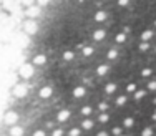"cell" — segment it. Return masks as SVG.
I'll use <instances>...</instances> for the list:
<instances>
[{
	"label": "cell",
	"instance_id": "37",
	"mask_svg": "<svg viewBox=\"0 0 156 136\" xmlns=\"http://www.w3.org/2000/svg\"><path fill=\"white\" fill-rule=\"evenodd\" d=\"M150 75H151V70H150V68L143 70V76H150Z\"/></svg>",
	"mask_w": 156,
	"mask_h": 136
},
{
	"label": "cell",
	"instance_id": "20",
	"mask_svg": "<svg viewBox=\"0 0 156 136\" xmlns=\"http://www.w3.org/2000/svg\"><path fill=\"white\" fill-rule=\"evenodd\" d=\"M141 136H153V130H151V128H144Z\"/></svg>",
	"mask_w": 156,
	"mask_h": 136
},
{
	"label": "cell",
	"instance_id": "32",
	"mask_svg": "<svg viewBox=\"0 0 156 136\" xmlns=\"http://www.w3.org/2000/svg\"><path fill=\"white\" fill-rule=\"evenodd\" d=\"M37 2H38V7H45V5H48L50 0H37Z\"/></svg>",
	"mask_w": 156,
	"mask_h": 136
},
{
	"label": "cell",
	"instance_id": "30",
	"mask_svg": "<svg viewBox=\"0 0 156 136\" xmlns=\"http://www.w3.org/2000/svg\"><path fill=\"white\" fill-rule=\"evenodd\" d=\"M123 124H125V126H126V128H129V126H133V118H126Z\"/></svg>",
	"mask_w": 156,
	"mask_h": 136
},
{
	"label": "cell",
	"instance_id": "4",
	"mask_svg": "<svg viewBox=\"0 0 156 136\" xmlns=\"http://www.w3.org/2000/svg\"><path fill=\"white\" fill-rule=\"evenodd\" d=\"M13 95L18 96V98L25 96V95H27V86H25L23 83H22V85H17L15 88H13Z\"/></svg>",
	"mask_w": 156,
	"mask_h": 136
},
{
	"label": "cell",
	"instance_id": "2",
	"mask_svg": "<svg viewBox=\"0 0 156 136\" xmlns=\"http://www.w3.org/2000/svg\"><path fill=\"white\" fill-rule=\"evenodd\" d=\"M3 121H5L7 124H10V126H13V124L18 121V115H17L15 111H9L5 115V118H3Z\"/></svg>",
	"mask_w": 156,
	"mask_h": 136
},
{
	"label": "cell",
	"instance_id": "41",
	"mask_svg": "<svg viewBox=\"0 0 156 136\" xmlns=\"http://www.w3.org/2000/svg\"><path fill=\"white\" fill-rule=\"evenodd\" d=\"M121 136H128V134H121Z\"/></svg>",
	"mask_w": 156,
	"mask_h": 136
},
{
	"label": "cell",
	"instance_id": "7",
	"mask_svg": "<svg viewBox=\"0 0 156 136\" xmlns=\"http://www.w3.org/2000/svg\"><path fill=\"white\" fill-rule=\"evenodd\" d=\"M68 118H70V111H66V110H62V111L58 113V121H60V123H65Z\"/></svg>",
	"mask_w": 156,
	"mask_h": 136
},
{
	"label": "cell",
	"instance_id": "19",
	"mask_svg": "<svg viewBox=\"0 0 156 136\" xmlns=\"http://www.w3.org/2000/svg\"><path fill=\"white\" fill-rule=\"evenodd\" d=\"M126 91H128V93H135V91H136V85H135V83H129V85L126 86Z\"/></svg>",
	"mask_w": 156,
	"mask_h": 136
},
{
	"label": "cell",
	"instance_id": "16",
	"mask_svg": "<svg viewBox=\"0 0 156 136\" xmlns=\"http://www.w3.org/2000/svg\"><path fill=\"white\" fill-rule=\"evenodd\" d=\"M106 71H108V67H106V65H100L98 70H96V73H98V75H105Z\"/></svg>",
	"mask_w": 156,
	"mask_h": 136
},
{
	"label": "cell",
	"instance_id": "33",
	"mask_svg": "<svg viewBox=\"0 0 156 136\" xmlns=\"http://www.w3.org/2000/svg\"><path fill=\"white\" fill-rule=\"evenodd\" d=\"M33 2H35V0H22V3H23V5H27V7H32Z\"/></svg>",
	"mask_w": 156,
	"mask_h": 136
},
{
	"label": "cell",
	"instance_id": "38",
	"mask_svg": "<svg viewBox=\"0 0 156 136\" xmlns=\"http://www.w3.org/2000/svg\"><path fill=\"white\" fill-rule=\"evenodd\" d=\"M51 136H62V130H55L53 133H51Z\"/></svg>",
	"mask_w": 156,
	"mask_h": 136
},
{
	"label": "cell",
	"instance_id": "6",
	"mask_svg": "<svg viewBox=\"0 0 156 136\" xmlns=\"http://www.w3.org/2000/svg\"><path fill=\"white\" fill-rule=\"evenodd\" d=\"M23 134V128L22 126H15L13 124L12 128H10V136H22Z\"/></svg>",
	"mask_w": 156,
	"mask_h": 136
},
{
	"label": "cell",
	"instance_id": "10",
	"mask_svg": "<svg viewBox=\"0 0 156 136\" xmlns=\"http://www.w3.org/2000/svg\"><path fill=\"white\" fill-rule=\"evenodd\" d=\"M115 91H116V85H115V83H108V85L105 86V93L106 95H113Z\"/></svg>",
	"mask_w": 156,
	"mask_h": 136
},
{
	"label": "cell",
	"instance_id": "25",
	"mask_svg": "<svg viewBox=\"0 0 156 136\" xmlns=\"http://www.w3.org/2000/svg\"><path fill=\"white\" fill-rule=\"evenodd\" d=\"M108 115H100V118H98V121L100 123H108Z\"/></svg>",
	"mask_w": 156,
	"mask_h": 136
},
{
	"label": "cell",
	"instance_id": "11",
	"mask_svg": "<svg viewBox=\"0 0 156 136\" xmlns=\"http://www.w3.org/2000/svg\"><path fill=\"white\" fill-rule=\"evenodd\" d=\"M103 38H105V30H96L93 33V40H96V42H100Z\"/></svg>",
	"mask_w": 156,
	"mask_h": 136
},
{
	"label": "cell",
	"instance_id": "24",
	"mask_svg": "<svg viewBox=\"0 0 156 136\" xmlns=\"http://www.w3.org/2000/svg\"><path fill=\"white\" fill-rule=\"evenodd\" d=\"M116 55H118V53H116V50H110V51H108V55H106V57H108L110 60H113V58H116Z\"/></svg>",
	"mask_w": 156,
	"mask_h": 136
},
{
	"label": "cell",
	"instance_id": "22",
	"mask_svg": "<svg viewBox=\"0 0 156 136\" xmlns=\"http://www.w3.org/2000/svg\"><path fill=\"white\" fill-rule=\"evenodd\" d=\"M80 134H81V130H78V128H73L70 131V136H80Z\"/></svg>",
	"mask_w": 156,
	"mask_h": 136
},
{
	"label": "cell",
	"instance_id": "12",
	"mask_svg": "<svg viewBox=\"0 0 156 136\" xmlns=\"http://www.w3.org/2000/svg\"><path fill=\"white\" fill-rule=\"evenodd\" d=\"M151 38H153V32H151V30L143 32V35H141V40H143V42H150Z\"/></svg>",
	"mask_w": 156,
	"mask_h": 136
},
{
	"label": "cell",
	"instance_id": "36",
	"mask_svg": "<svg viewBox=\"0 0 156 136\" xmlns=\"http://www.w3.org/2000/svg\"><path fill=\"white\" fill-rule=\"evenodd\" d=\"M128 2H129V0H118V5L125 7V5H128Z\"/></svg>",
	"mask_w": 156,
	"mask_h": 136
},
{
	"label": "cell",
	"instance_id": "42",
	"mask_svg": "<svg viewBox=\"0 0 156 136\" xmlns=\"http://www.w3.org/2000/svg\"><path fill=\"white\" fill-rule=\"evenodd\" d=\"M154 25H156V23H154Z\"/></svg>",
	"mask_w": 156,
	"mask_h": 136
},
{
	"label": "cell",
	"instance_id": "34",
	"mask_svg": "<svg viewBox=\"0 0 156 136\" xmlns=\"http://www.w3.org/2000/svg\"><path fill=\"white\" fill-rule=\"evenodd\" d=\"M100 110H101V111H105L106 108H108V103H100V106H98Z\"/></svg>",
	"mask_w": 156,
	"mask_h": 136
},
{
	"label": "cell",
	"instance_id": "39",
	"mask_svg": "<svg viewBox=\"0 0 156 136\" xmlns=\"http://www.w3.org/2000/svg\"><path fill=\"white\" fill-rule=\"evenodd\" d=\"M98 136H108V134H106V131H100Z\"/></svg>",
	"mask_w": 156,
	"mask_h": 136
},
{
	"label": "cell",
	"instance_id": "40",
	"mask_svg": "<svg viewBox=\"0 0 156 136\" xmlns=\"http://www.w3.org/2000/svg\"><path fill=\"white\" fill-rule=\"evenodd\" d=\"M153 121H156V113H154V115H153Z\"/></svg>",
	"mask_w": 156,
	"mask_h": 136
},
{
	"label": "cell",
	"instance_id": "29",
	"mask_svg": "<svg viewBox=\"0 0 156 136\" xmlns=\"http://www.w3.org/2000/svg\"><path fill=\"white\" fill-rule=\"evenodd\" d=\"M116 42L118 43H123L125 42V33H118L116 35Z\"/></svg>",
	"mask_w": 156,
	"mask_h": 136
},
{
	"label": "cell",
	"instance_id": "5",
	"mask_svg": "<svg viewBox=\"0 0 156 136\" xmlns=\"http://www.w3.org/2000/svg\"><path fill=\"white\" fill-rule=\"evenodd\" d=\"M25 15H28V17H32V18H35V17H38L40 15V7L38 5H35V7H28L27 9V12H25Z\"/></svg>",
	"mask_w": 156,
	"mask_h": 136
},
{
	"label": "cell",
	"instance_id": "15",
	"mask_svg": "<svg viewBox=\"0 0 156 136\" xmlns=\"http://www.w3.org/2000/svg\"><path fill=\"white\" fill-rule=\"evenodd\" d=\"M105 18H106V13H105V12H98V13L95 15V20H96V22H103Z\"/></svg>",
	"mask_w": 156,
	"mask_h": 136
},
{
	"label": "cell",
	"instance_id": "23",
	"mask_svg": "<svg viewBox=\"0 0 156 136\" xmlns=\"http://www.w3.org/2000/svg\"><path fill=\"white\" fill-rule=\"evenodd\" d=\"M148 48H150V43H148V42H141L140 50H141V51H144V50H148Z\"/></svg>",
	"mask_w": 156,
	"mask_h": 136
},
{
	"label": "cell",
	"instance_id": "9",
	"mask_svg": "<svg viewBox=\"0 0 156 136\" xmlns=\"http://www.w3.org/2000/svg\"><path fill=\"white\" fill-rule=\"evenodd\" d=\"M45 61H47V57H45V55H37V57L33 58V63H35V65H43Z\"/></svg>",
	"mask_w": 156,
	"mask_h": 136
},
{
	"label": "cell",
	"instance_id": "1",
	"mask_svg": "<svg viewBox=\"0 0 156 136\" xmlns=\"http://www.w3.org/2000/svg\"><path fill=\"white\" fill-rule=\"evenodd\" d=\"M33 71H35V68H33L32 65H28V63H25V65L20 67V76L22 78H30V76L33 75Z\"/></svg>",
	"mask_w": 156,
	"mask_h": 136
},
{
	"label": "cell",
	"instance_id": "27",
	"mask_svg": "<svg viewBox=\"0 0 156 136\" xmlns=\"http://www.w3.org/2000/svg\"><path fill=\"white\" fill-rule=\"evenodd\" d=\"M81 113H83V115H91V106H83Z\"/></svg>",
	"mask_w": 156,
	"mask_h": 136
},
{
	"label": "cell",
	"instance_id": "31",
	"mask_svg": "<svg viewBox=\"0 0 156 136\" xmlns=\"http://www.w3.org/2000/svg\"><path fill=\"white\" fill-rule=\"evenodd\" d=\"M63 58H65V60H72V58H73V53H72V51H65Z\"/></svg>",
	"mask_w": 156,
	"mask_h": 136
},
{
	"label": "cell",
	"instance_id": "14",
	"mask_svg": "<svg viewBox=\"0 0 156 136\" xmlns=\"http://www.w3.org/2000/svg\"><path fill=\"white\" fill-rule=\"evenodd\" d=\"M81 126H83L85 130H91V128H93V121H91V120H85L83 123H81Z\"/></svg>",
	"mask_w": 156,
	"mask_h": 136
},
{
	"label": "cell",
	"instance_id": "18",
	"mask_svg": "<svg viewBox=\"0 0 156 136\" xmlns=\"http://www.w3.org/2000/svg\"><path fill=\"white\" fill-rule=\"evenodd\" d=\"M146 95V91L144 90H138V91H135V100H141V98Z\"/></svg>",
	"mask_w": 156,
	"mask_h": 136
},
{
	"label": "cell",
	"instance_id": "8",
	"mask_svg": "<svg viewBox=\"0 0 156 136\" xmlns=\"http://www.w3.org/2000/svg\"><path fill=\"white\" fill-rule=\"evenodd\" d=\"M38 95H40L42 98H48V96L51 95V86H45V88H42Z\"/></svg>",
	"mask_w": 156,
	"mask_h": 136
},
{
	"label": "cell",
	"instance_id": "28",
	"mask_svg": "<svg viewBox=\"0 0 156 136\" xmlns=\"http://www.w3.org/2000/svg\"><path fill=\"white\" fill-rule=\"evenodd\" d=\"M148 90H151V91H154V90H156V80H153V82L148 83Z\"/></svg>",
	"mask_w": 156,
	"mask_h": 136
},
{
	"label": "cell",
	"instance_id": "35",
	"mask_svg": "<svg viewBox=\"0 0 156 136\" xmlns=\"http://www.w3.org/2000/svg\"><path fill=\"white\" fill-rule=\"evenodd\" d=\"M33 136H45V131H42V130H37L35 133H33Z\"/></svg>",
	"mask_w": 156,
	"mask_h": 136
},
{
	"label": "cell",
	"instance_id": "17",
	"mask_svg": "<svg viewBox=\"0 0 156 136\" xmlns=\"http://www.w3.org/2000/svg\"><path fill=\"white\" fill-rule=\"evenodd\" d=\"M125 103H126V96H125V95H121V96L116 98V106H123Z\"/></svg>",
	"mask_w": 156,
	"mask_h": 136
},
{
	"label": "cell",
	"instance_id": "13",
	"mask_svg": "<svg viewBox=\"0 0 156 136\" xmlns=\"http://www.w3.org/2000/svg\"><path fill=\"white\" fill-rule=\"evenodd\" d=\"M73 95H75V98H81V96H85V88H83V86H78V88H75Z\"/></svg>",
	"mask_w": 156,
	"mask_h": 136
},
{
	"label": "cell",
	"instance_id": "21",
	"mask_svg": "<svg viewBox=\"0 0 156 136\" xmlns=\"http://www.w3.org/2000/svg\"><path fill=\"white\" fill-rule=\"evenodd\" d=\"M113 134L115 136H121V134H123V130H121V128H118V126H115L113 128Z\"/></svg>",
	"mask_w": 156,
	"mask_h": 136
},
{
	"label": "cell",
	"instance_id": "26",
	"mask_svg": "<svg viewBox=\"0 0 156 136\" xmlns=\"http://www.w3.org/2000/svg\"><path fill=\"white\" fill-rule=\"evenodd\" d=\"M83 55H87V57H90V55H93V48H91V47H87V48L83 50Z\"/></svg>",
	"mask_w": 156,
	"mask_h": 136
},
{
	"label": "cell",
	"instance_id": "3",
	"mask_svg": "<svg viewBox=\"0 0 156 136\" xmlns=\"http://www.w3.org/2000/svg\"><path fill=\"white\" fill-rule=\"evenodd\" d=\"M25 32H27V33H30V35H33V33H35V32H37V28H38V27H37V23H35V22H33V20H27V22H25Z\"/></svg>",
	"mask_w": 156,
	"mask_h": 136
}]
</instances>
